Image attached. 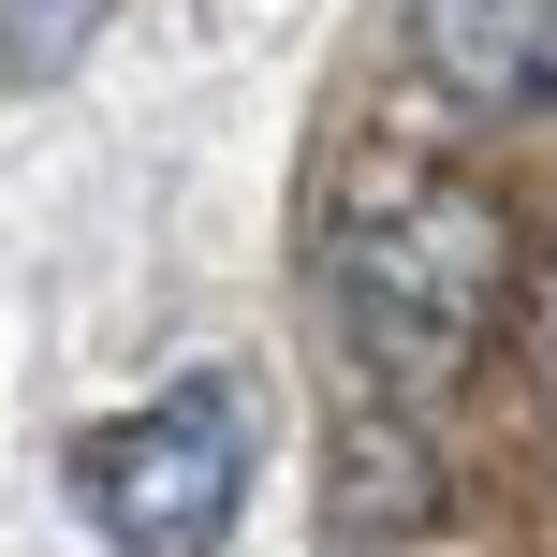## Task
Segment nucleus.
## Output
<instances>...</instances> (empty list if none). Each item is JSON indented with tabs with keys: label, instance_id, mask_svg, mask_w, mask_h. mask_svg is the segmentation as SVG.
Here are the masks:
<instances>
[{
	"label": "nucleus",
	"instance_id": "obj_1",
	"mask_svg": "<svg viewBox=\"0 0 557 557\" xmlns=\"http://www.w3.org/2000/svg\"><path fill=\"white\" fill-rule=\"evenodd\" d=\"M513 264H529V235H513V206L484 176H396V191H367L337 221L323 278H337V337L367 352V382L441 396L484 367V337L513 308Z\"/></svg>",
	"mask_w": 557,
	"mask_h": 557
},
{
	"label": "nucleus",
	"instance_id": "obj_2",
	"mask_svg": "<svg viewBox=\"0 0 557 557\" xmlns=\"http://www.w3.org/2000/svg\"><path fill=\"white\" fill-rule=\"evenodd\" d=\"M74 499H88V529L117 557H206L235 529V499H250V396L221 367L162 382L147 411H117V425L74 441Z\"/></svg>",
	"mask_w": 557,
	"mask_h": 557
},
{
	"label": "nucleus",
	"instance_id": "obj_3",
	"mask_svg": "<svg viewBox=\"0 0 557 557\" xmlns=\"http://www.w3.org/2000/svg\"><path fill=\"white\" fill-rule=\"evenodd\" d=\"M425 74L499 117L557 103V0H425Z\"/></svg>",
	"mask_w": 557,
	"mask_h": 557
},
{
	"label": "nucleus",
	"instance_id": "obj_4",
	"mask_svg": "<svg viewBox=\"0 0 557 557\" xmlns=\"http://www.w3.org/2000/svg\"><path fill=\"white\" fill-rule=\"evenodd\" d=\"M74 15H88V0H0V29H29V45H59Z\"/></svg>",
	"mask_w": 557,
	"mask_h": 557
}]
</instances>
